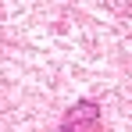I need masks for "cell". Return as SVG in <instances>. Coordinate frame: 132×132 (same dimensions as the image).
I'll return each mask as SVG.
<instances>
[{
    "mask_svg": "<svg viewBox=\"0 0 132 132\" xmlns=\"http://www.w3.org/2000/svg\"><path fill=\"white\" fill-rule=\"evenodd\" d=\"M93 111H96V104H82L75 114H79V121H82V118H96ZM71 125H75V118H71V121H64V132H71Z\"/></svg>",
    "mask_w": 132,
    "mask_h": 132,
    "instance_id": "1",
    "label": "cell"
}]
</instances>
